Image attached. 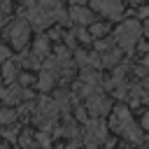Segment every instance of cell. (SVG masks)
I'll return each instance as SVG.
<instances>
[{
	"instance_id": "obj_1",
	"label": "cell",
	"mask_w": 149,
	"mask_h": 149,
	"mask_svg": "<svg viewBox=\"0 0 149 149\" xmlns=\"http://www.w3.org/2000/svg\"><path fill=\"white\" fill-rule=\"evenodd\" d=\"M112 128H114V130H119V133H121L123 137H128V140H140V130H137V126L133 123V119H130V114H128V109H126V107L114 109Z\"/></svg>"
},
{
	"instance_id": "obj_2",
	"label": "cell",
	"mask_w": 149,
	"mask_h": 149,
	"mask_svg": "<svg viewBox=\"0 0 149 149\" xmlns=\"http://www.w3.org/2000/svg\"><path fill=\"white\" fill-rule=\"evenodd\" d=\"M140 35H142V26H140L135 19L123 21V23L116 28V42H119L123 49H133V47L137 44Z\"/></svg>"
},
{
	"instance_id": "obj_3",
	"label": "cell",
	"mask_w": 149,
	"mask_h": 149,
	"mask_svg": "<svg viewBox=\"0 0 149 149\" xmlns=\"http://www.w3.org/2000/svg\"><path fill=\"white\" fill-rule=\"evenodd\" d=\"M7 35H9V42H12V47H16V49H23V47L28 44L30 23H28V21H14V23L9 26Z\"/></svg>"
},
{
	"instance_id": "obj_4",
	"label": "cell",
	"mask_w": 149,
	"mask_h": 149,
	"mask_svg": "<svg viewBox=\"0 0 149 149\" xmlns=\"http://www.w3.org/2000/svg\"><path fill=\"white\" fill-rule=\"evenodd\" d=\"M91 5H93V9H95V12H102V14H105V16H109V19H119V16H121V12H123L121 0H93Z\"/></svg>"
},
{
	"instance_id": "obj_5",
	"label": "cell",
	"mask_w": 149,
	"mask_h": 149,
	"mask_svg": "<svg viewBox=\"0 0 149 149\" xmlns=\"http://www.w3.org/2000/svg\"><path fill=\"white\" fill-rule=\"evenodd\" d=\"M51 21H54V16H51L47 9H42V7H33V9L28 12V23L35 26V28H44V26H49Z\"/></svg>"
},
{
	"instance_id": "obj_6",
	"label": "cell",
	"mask_w": 149,
	"mask_h": 149,
	"mask_svg": "<svg viewBox=\"0 0 149 149\" xmlns=\"http://www.w3.org/2000/svg\"><path fill=\"white\" fill-rule=\"evenodd\" d=\"M70 16H72V21L79 23V26H91V23H93V12H91V9H84L81 5H74V7L70 9Z\"/></svg>"
},
{
	"instance_id": "obj_7",
	"label": "cell",
	"mask_w": 149,
	"mask_h": 149,
	"mask_svg": "<svg viewBox=\"0 0 149 149\" xmlns=\"http://www.w3.org/2000/svg\"><path fill=\"white\" fill-rule=\"evenodd\" d=\"M88 109L93 114H105L109 109V100L100 93H93V95H88Z\"/></svg>"
},
{
	"instance_id": "obj_8",
	"label": "cell",
	"mask_w": 149,
	"mask_h": 149,
	"mask_svg": "<svg viewBox=\"0 0 149 149\" xmlns=\"http://www.w3.org/2000/svg\"><path fill=\"white\" fill-rule=\"evenodd\" d=\"M100 140H105V126L100 121H93L88 126V133H86V142L88 144H98Z\"/></svg>"
},
{
	"instance_id": "obj_9",
	"label": "cell",
	"mask_w": 149,
	"mask_h": 149,
	"mask_svg": "<svg viewBox=\"0 0 149 149\" xmlns=\"http://www.w3.org/2000/svg\"><path fill=\"white\" fill-rule=\"evenodd\" d=\"M54 77H56V70H54V65H49V70H44L42 72V77H40V88L42 91H49L51 86H54Z\"/></svg>"
},
{
	"instance_id": "obj_10",
	"label": "cell",
	"mask_w": 149,
	"mask_h": 149,
	"mask_svg": "<svg viewBox=\"0 0 149 149\" xmlns=\"http://www.w3.org/2000/svg\"><path fill=\"white\" fill-rule=\"evenodd\" d=\"M47 51H49V42H47V37H40L35 42V56H44Z\"/></svg>"
},
{
	"instance_id": "obj_11",
	"label": "cell",
	"mask_w": 149,
	"mask_h": 149,
	"mask_svg": "<svg viewBox=\"0 0 149 149\" xmlns=\"http://www.w3.org/2000/svg\"><path fill=\"white\" fill-rule=\"evenodd\" d=\"M102 63H105V65H114V63H119V51H114V49L105 51V58H102Z\"/></svg>"
},
{
	"instance_id": "obj_12",
	"label": "cell",
	"mask_w": 149,
	"mask_h": 149,
	"mask_svg": "<svg viewBox=\"0 0 149 149\" xmlns=\"http://www.w3.org/2000/svg\"><path fill=\"white\" fill-rule=\"evenodd\" d=\"M2 72H5V79H9V81H12V79L16 77V65L5 61V65H2Z\"/></svg>"
},
{
	"instance_id": "obj_13",
	"label": "cell",
	"mask_w": 149,
	"mask_h": 149,
	"mask_svg": "<svg viewBox=\"0 0 149 149\" xmlns=\"http://www.w3.org/2000/svg\"><path fill=\"white\" fill-rule=\"evenodd\" d=\"M105 33H107L105 23H91V37H98V35H105Z\"/></svg>"
},
{
	"instance_id": "obj_14",
	"label": "cell",
	"mask_w": 149,
	"mask_h": 149,
	"mask_svg": "<svg viewBox=\"0 0 149 149\" xmlns=\"http://www.w3.org/2000/svg\"><path fill=\"white\" fill-rule=\"evenodd\" d=\"M14 119V112H7V109H0V123H5V121H12Z\"/></svg>"
},
{
	"instance_id": "obj_15",
	"label": "cell",
	"mask_w": 149,
	"mask_h": 149,
	"mask_svg": "<svg viewBox=\"0 0 149 149\" xmlns=\"http://www.w3.org/2000/svg\"><path fill=\"white\" fill-rule=\"evenodd\" d=\"M7 7H9V5H7V0H0V14H5V12H7Z\"/></svg>"
},
{
	"instance_id": "obj_16",
	"label": "cell",
	"mask_w": 149,
	"mask_h": 149,
	"mask_svg": "<svg viewBox=\"0 0 149 149\" xmlns=\"http://www.w3.org/2000/svg\"><path fill=\"white\" fill-rule=\"evenodd\" d=\"M72 5H81V2H86V0H70Z\"/></svg>"
},
{
	"instance_id": "obj_17",
	"label": "cell",
	"mask_w": 149,
	"mask_h": 149,
	"mask_svg": "<svg viewBox=\"0 0 149 149\" xmlns=\"http://www.w3.org/2000/svg\"><path fill=\"white\" fill-rule=\"evenodd\" d=\"M144 33H147V35H149V21H147V23H144Z\"/></svg>"
}]
</instances>
